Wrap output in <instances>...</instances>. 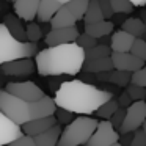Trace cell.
<instances>
[{
	"label": "cell",
	"mask_w": 146,
	"mask_h": 146,
	"mask_svg": "<svg viewBox=\"0 0 146 146\" xmlns=\"http://www.w3.org/2000/svg\"><path fill=\"white\" fill-rule=\"evenodd\" d=\"M110 99H113V94L110 91L101 90L83 80L63 82L55 93V102L58 108L85 116L96 113Z\"/></svg>",
	"instance_id": "cell-1"
},
{
	"label": "cell",
	"mask_w": 146,
	"mask_h": 146,
	"mask_svg": "<svg viewBox=\"0 0 146 146\" xmlns=\"http://www.w3.org/2000/svg\"><path fill=\"white\" fill-rule=\"evenodd\" d=\"M85 61L86 52L77 42L46 47L35 57L39 76H76L83 71Z\"/></svg>",
	"instance_id": "cell-2"
},
{
	"label": "cell",
	"mask_w": 146,
	"mask_h": 146,
	"mask_svg": "<svg viewBox=\"0 0 146 146\" xmlns=\"http://www.w3.org/2000/svg\"><path fill=\"white\" fill-rule=\"evenodd\" d=\"M38 54L36 42L19 41L10 33L5 24H0V68L5 63H10L21 58H32Z\"/></svg>",
	"instance_id": "cell-3"
},
{
	"label": "cell",
	"mask_w": 146,
	"mask_h": 146,
	"mask_svg": "<svg viewBox=\"0 0 146 146\" xmlns=\"http://www.w3.org/2000/svg\"><path fill=\"white\" fill-rule=\"evenodd\" d=\"M98 126V119L79 115L72 123H69L63 129L57 146H85L93 137V133L96 132Z\"/></svg>",
	"instance_id": "cell-4"
},
{
	"label": "cell",
	"mask_w": 146,
	"mask_h": 146,
	"mask_svg": "<svg viewBox=\"0 0 146 146\" xmlns=\"http://www.w3.org/2000/svg\"><path fill=\"white\" fill-rule=\"evenodd\" d=\"M0 111L5 113L10 119H13L16 124L24 126L32 119L30 116V102H25L19 99L17 96L8 93L7 90L0 91Z\"/></svg>",
	"instance_id": "cell-5"
},
{
	"label": "cell",
	"mask_w": 146,
	"mask_h": 146,
	"mask_svg": "<svg viewBox=\"0 0 146 146\" xmlns=\"http://www.w3.org/2000/svg\"><path fill=\"white\" fill-rule=\"evenodd\" d=\"M88 5H90V0H72L66 5H61L58 13L50 21V27L52 29L76 27V24L85 17Z\"/></svg>",
	"instance_id": "cell-6"
},
{
	"label": "cell",
	"mask_w": 146,
	"mask_h": 146,
	"mask_svg": "<svg viewBox=\"0 0 146 146\" xmlns=\"http://www.w3.org/2000/svg\"><path fill=\"white\" fill-rule=\"evenodd\" d=\"M146 121V102L145 101H137L126 110V119L119 129V133H130L138 130Z\"/></svg>",
	"instance_id": "cell-7"
},
{
	"label": "cell",
	"mask_w": 146,
	"mask_h": 146,
	"mask_svg": "<svg viewBox=\"0 0 146 146\" xmlns=\"http://www.w3.org/2000/svg\"><path fill=\"white\" fill-rule=\"evenodd\" d=\"M116 143H119V133L108 119H102L85 146H113Z\"/></svg>",
	"instance_id": "cell-8"
},
{
	"label": "cell",
	"mask_w": 146,
	"mask_h": 146,
	"mask_svg": "<svg viewBox=\"0 0 146 146\" xmlns=\"http://www.w3.org/2000/svg\"><path fill=\"white\" fill-rule=\"evenodd\" d=\"M5 90L25 102H35L46 96L35 82H10Z\"/></svg>",
	"instance_id": "cell-9"
},
{
	"label": "cell",
	"mask_w": 146,
	"mask_h": 146,
	"mask_svg": "<svg viewBox=\"0 0 146 146\" xmlns=\"http://www.w3.org/2000/svg\"><path fill=\"white\" fill-rule=\"evenodd\" d=\"M80 33L77 27H63V29H52L46 35L44 41L47 47L54 46H61V44H69V42H77Z\"/></svg>",
	"instance_id": "cell-10"
},
{
	"label": "cell",
	"mask_w": 146,
	"mask_h": 146,
	"mask_svg": "<svg viewBox=\"0 0 146 146\" xmlns=\"http://www.w3.org/2000/svg\"><path fill=\"white\" fill-rule=\"evenodd\" d=\"M111 61H113L115 69L130 72V74L145 68V61L140 60L138 57H135L132 52H113L111 54Z\"/></svg>",
	"instance_id": "cell-11"
},
{
	"label": "cell",
	"mask_w": 146,
	"mask_h": 146,
	"mask_svg": "<svg viewBox=\"0 0 146 146\" xmlns=\"http://www.w3.org/2000/svg\"><path fill=\"white\" fill-rule=\"evenodd\" d=\"M22 135H24L22 126L16 124L5 113L0 111V146L11 145V143L16 141V140Z\"/></svg>",
	"instance_id": "cell-12"
},
{
	"label": "cell",
	"mask_w": 146,
	"mask_h": 146,
	"mask_svg": "<svg viewBox=\"0 0 146 146\" xmlns=\"http://www.w3.org/2000/svg\"><path fill=\"white\" fill-rule=\"evenodd\" d=\"M2 72L5 76H11V77H25L35 72L36 69V63L32 61V58H21V60H14L10 63H5L0 68Z\"/></svg>",
	"instance_id": "cell-13"
},
{
	"label": "cell",
	"mask_w": 146,
	"mask_h": 146,
	"mask_svg": "<svg viewBox=\"0 0 146 146\" xmlns=\"http://www.w3.org/2000/svg\"><path fill=\"white\" fill-rule=\"evenodd\" d=\"M57 110L58 105L55 102V99H52L50 96H44V98L38 99L35 102H30V116H32V119L55 116Z\"/></svg>",
	"instance_id": "cell-14"
},
{
	"label": "cell",
	"mask_w": 146,
	"mask_h": 146,
	"mask_svg": "<svg viewBox=\"0 0 146 146\" xmlns=\"http://www.w3.org/2000/svg\"><path fill=\"white\" fill-rule=\"evenodd\" d=\"M39 3H41V0H16L14 14H17L22 21L33 22V19H36V16H38Z\"/></svg>",
	"instance_id": "cell-15"
},
{
	"label": "cell",
	"mask_w": 146,
	"mask_h": 146,
	"mask_svg": "<svg viewBox=\"0 0 146 146\" xmlns=\"http://www.w3.org/2000/svg\"><path fill=\"white\" fill-rule=\"evenodd\" d=\"M57 118L49 116V118H39V119H30L29 123H25L22 126L24 133L30 137H36L42 132H47L49 129H52L54 126H57Z\"/></svg>",
	"instance_id": "cell-16"
},
{
	"label": "cell",
	"mask_w": 146,
	"mask_h": 146,
	"mask_svg": "<svg viewBox=\"0 0 146 146\" xmlns=\"http://www.w3.org/2000/svg\"><path fill=\"white\" fill-rule=\"evenodd\" d=\"M135 39L137 38L132 36L130 33L124 32V30H118L110 38V47L113 52H130Z\"/></svg>",
	"instance_id": "cell-17"
},
{
	"label": "cell",
	"mask_w": 146,
	"mask_h": 146,
	"mask_svg": "<svg viewBox=\"0 0 146 146\" xmlns=\"http://www.w3.org/2000/svg\"><path fill=\"white\" fill-rule=\"evenodd\" d=\"M94 77L99 82H108V83H113V85H118V86H127L132 83V74L124 72V71H118V69L96 74Z\"/></svg>",
	"instance_id": "cell-18"
},
{
	"label": "cell",
	"mask_w": 146,
	"mask_h": 146,
	"mask_svg": "<svg viewBox=\"0 0 146 146\" xmlns=\"http://www.w3.org/2000/svg\"><path fill=\"white\" fill-rule=\"evenodd\" d=\"M3 24L10 33L19 41H27V29L24 27L22 19L17 14H7L3 19Z\"/></svg>",
	"instance_id": "cell-19"
},
{
	"label": "cell",
	"mask_w": 146,
	"mask_h": 146,
	"mask_svg": "<svg viewBox=\"0 0 146 146\" xmlns=\"http://www.w3.org/2000/svg\"><path fill=\"white\" fill-rule=\"evenodd\" d=\"M60 8H61V3H58L57 0H41L36 19L42 24H46V22L50 24V21L54 19V16L58 13Z\"/></svg>",
	"instance_id": "cell-20"
},
{
	"label": "cell",
	"mask_w": 146,
	"mask_h": 146,
	"mask_svg": "<svg viewBox=\"0 0 146 146\" xmlns=\"http://www.w3.org/2000/svg\"><path fill=\"white\" fill-rule=\"evenodd\" d=\"M113 69L115 66H113V61H111V57L98 58V60H86L85 64H83V71L90 74H101Z\"/></svg>",
	"instance_id": "cell-21"
},
{
	"label": "cell",
	"mask_w": 146,
	"mask_h": 146,
	"mask_svg": "<svg viewBox=\"0 0 146 146\" xmlns=\"http://www.w3.org/2000/svg\"><path fill=\"white\" fill-rule=\"evenodd\" d=\"M61 132H63L61 126L57 124V126H54L52 129H49L47 132H42V133H39V135H36L35 141L38 146H57L58 141H60Z\"/></svg>",
	"instance_id": "cell-22"
},
{
	"label": "cell",
	"mask_w": 146,
	"mask_h": 146,
	"mask_svg": "<svg viewBox=\"0 0 146 146\" xmlns=\"http://www.w3.org/2000/svg\"><path fill=\"white\" fill-rule=\"evenodd\" d=\"M121 30L130 33L135 38H145L146 35V24L141 17H130V19H126L121 25Z\"/></svg>",
	"instance_id": "cell-23"
},
{
	"label": "cell",
	"mask_w": 146,
	"mask_h": 146,
	"mask_svg": "<svg viewBox=\"0 0 146 146\" xmlns=\"http://www.w3.org/2000/svg\"><path fill=\"white\" fill-rule=\"evenodd\" d=\"M111 32H113V22H110V21H101V22L85 25V33H88L90 36L96 39L104 38V36L110 35Z\"/></svg>",
	"instance_id": "cell-24"
},
{
	"label": "cell",
	"mask_w": 146,
	"mask_h": 146,
	"mask_svg": "<svg viewBox=\"0 0 146 146\" xmlns=\"http://www.w3.org/2000/svg\"><path fill=\"white\" fill-rule=\"evenodd\" d=\"M83 21H85V25L105 21L104 11H102V8H101V5H99L98 0H90L88 10H86V14H85V17H83Z\"/></svg>",
	"instance_id": "cell-25"
},
{
	"label": "cell",
	"mask_w": 146,
	"mask_h": 146,
	"mask_svg": "<svg viewBox=\"0 0 146 146\" xmlns=\"http://www.w3.org/2000/svg\"><path fill=\"white\" fill-rule=\"evenodd\" d=\"M118 108H119V102H118L116 99H110V101L105 102V104L96 111V116L101 118V119H110V118L118 111Z\"/></svg>",
	"instance_id": "cell-26"
},
{
	"label": "cell",
	"mask_w": 146,
	"mask_h": 146,
	"mask_svg": "<svg viewBox=\"0 0 146 146\" xmlns=\"http://www.w3.org/2000/svg\"><path fill=\"white\" fill-rule=\"evenodd\" d=\"M113 50L110 46L107 44H98L96 47H93L91 50L86 52V60H98V58H107L111 57Z\"/></svg>",
	"instance_id": "cell-27"
},
{
	"label": "cell",
	"mask_w": 146,
	"mask_h": 146,
	"mask_svg": "<svg viewBox=\"0 0 146 146\" xmlns=\"http://www.w3.org/2000/svg\"><path fill=\"white\" fill-rule=\"evenodd\" d=\"M27 41L30 42H38L42 36V30L36 22H29L27 24Z\"/></svg>",
	"instance_id": "cell-28"
},
{
	"label": "cell",
	"mask_w": 146,
	"mask_h": 146,
	"mask_svg": "<svg viewBox=\"0 0 146 146\" xmlns=\"http://www.w3.org/2000/svg\"><path fill=\"white\" fill-rule=\"evenodd\" d=\"M126 91L129 93V96L132 98L133 102L137 101H143L146 96V88H143V86H138L135 85V83H130V85L126 86Z\"/></svg>",
	"instance_id": "cell-29"
},
{
	"label": "cell",
	"mask_w": 146,
	"mask_h": 146,
	"mask_svg": "<svg viewBox=\"0 0 146 146\" xmlns=\"http://www.w3.org/2000/svg\"><path fill=\"white\" fill-rule=\"evenodd\" d=\"M111 8H113L115 13L127 14V13H132L133 5L130 3V0H111Z\"/></svg>",
	"instance_id": "cell-30"
},
{
	"label": "cell",
	"mask_w": 146,
	"mask_h": 146,
	"mask_svg": "<svg viewBox=\"0 0 146 146\" xmlns=\"http://www.w3.org/2000/svg\"><path fill=\"white\" fill-rule=\"evenodd\" d=\"M77 44H79L85 52H88V50H91L93 47H96V46H98V39L93 38V36H90L88 33L83 32L82 35L79 36V39H77Z\"/></svg>",
	"instance_id": "cell-31"
},
{
	"label": "cell",
	"mask_w": 146,
	"mask_h": 146,
	"mask_svg": "<svg viewBox=\"0 0 146 146\" xmlns=\"http://www.w3.org/2000/svg\"><path fill=\"white\" fill-rule=\"evenodd\" d=\"M130 52L135 57H138L140 60L146 61V41L143 38H137L133 46H132V49H130Z\"/></svg>",
	"instance_id": "cell-32"
},
{
	"label": "cell",
	"mask_w": 146,
	"mask_h": 146,
	"mask_svg": "<svg viewBox=\"0 0 146 146\" xmlns=\"http://www.w3.org/2000/svg\"><path fill=\"white\" fill-rule=\"evenodd\" d=\"M126 110H127V108L119 107V108H118V111H116V113H115L113 116H111L110 119H108L111 124H113V127L118 130V132H119V129H121V126H123L124 119H126Z\"/></svg>",
	"instance_id": "cell-33"
},
{
	"label": "cell",
	"mask_w": 146,
	"mask_h": 146,
	"mask_svg": "<svg viewBox=\"0 0 146 146\" xmlns=\"http://www.w3.org/2000/svg\"><path fill=\"white\" fill-rule=\"evenodd\" d=\"M132 83H135V85H138V86L146 88V66L132 74Z\"/></svg>",
	"instance_id": "cell-34"
},
{
	"label": "cell",
	"mask_w": 146,
	"mask_h": 146,
	"mask_svg": "<svg viewBox=\"0 0 146 146\" xmlns=\"http://www.w3.org/2000/svg\"><path fill=\"white\" fill-rule=\"evenodd\" d=\"M8 146H38V145H36V141H35V137H30V135H27V133H24L22 137H19L16 141H13Z\"/></svg>",
	"instance_id": "cell-35"
},
{
	"label": "cell",
	"mask_w": 146,
	"mask_h": 146,
	"mask_svg": "<svg viewBox=\"0 0 146 146\" xmlns=\"http://www.w3.org/2000/svg\"><path fill=\"white\" fill-rule=\"evenodd\" d=\"M55 116L58 118V121H60V123L66 124V126L76 119V118H74V113H71V111H68V110H63V108H58L57 113H55Z\"/></svg>",
	"instance_id": "cell-36"
},
{
	"label": "cell",
	"mask_w": 146,
	"mask_h": 146,
	"mask_svg": "<svg viewBox=\"0 0 146 146\" xmlns=\"http://www.w3.org/2000/svg\"><path fill=\"white\" fill-rule=\"evenodd\" d=\"M130 146H146V133L143 132V129H138L133 132V138Z\"/></svg>",
	"instance_id": "cell-37"
},
{
	"label": "cell",
	"mask_w": 146,
	"mask_h": 146,
	"mask_svg": "<svg viewBox=\"0 0 146 146\" xmlns=\"http://www.w3.org/2000/svg\"><path fill=\"white\" fill-rule=\"evenodd\" d=\"M98 2H99V5H101L102 11H104L105 19H110V17L115 14L113 8H111V0H98Z\"/></svg>",
	"instance_id": "cell-38"
},
{
	"label": "cell",
	"mask_w": 146,
	"mask_h": 146,
	"mask_svg": "<svg viewBox=\"0 0 146 146\" xmlns=\"http://www.w3.org/2000/svg\"><path fill=\"white\" fill-rule=\"evenodd\" d=\"M118 102H119V107H123V108H127V107H130V105L133 104V102H132V98L129 96V93H127V91H124L123 94L119 96Z\"/></svg>",
	"instance_id": "cell-39"
},
{
	"label": "cell",
	"mask_w": 146,
	"mask_h": 146,
	"mask_svg": "<svg viewBox=\"0 0 146 146\" xmlns=\"http://www.w3.org/2000/svg\"><path fill=\"white\" fill-rule=\"evenodd\" d=\"M124 138L121 140V145L123 146H130V143H132V138H133V132H130V133H124Z\"/></svg>",
	"instance_id": "cell-40"
},
{
	"label": "cell",
	"mask_w": 146,
	"mask_h": 146,
	"mask_svg": "<svg viewBox=\"0 0 146 146\" xmlns=\"http://www.w3.org/2000/svg\"><path fill=\"white\" fill-rule=\"evenodd\" d=\"M130 3H132L133 7H145L146 0H130Z\"/></svg>",
	"instance_id": "cell-41"
},
{
	"label": "cell",
	"mask_w": 146,
	"mask_h": 146,
	"mask_svg": "<svg viewBox=\"0 0 146 146\" xmlns=\"http://www.w3.org/2000/svg\"><path fill=\"white\" fill-rule=\"evenodd\" d=\"M57 2L61 5H66V3H69V2H72V0H57Z\"/></svg>",
	"instance_id": "cell-42"
},
{
	"label": "cell",
	"mask_w": 146,
	"mask_h": 146,
	"mask_svg": "<svg viewBox=\"0 0 146 146\" xmlns=\"http://www.w3.org/2000/svg\"><path fill=\"white\" fill-rule=\"evenodd\" d=\"M140 17H141V19L145 21V24H146V11H143V13L140 14Z\"/></svg>",
	"instance_id": "cell-43"
},
{
	"label": "cell",
	"mask_w": 146,
	"mask_h": 146,
	"mask_svg": "<svg viewBox=\"0 0 146 146\" xmlns=\"http://www.w3.org/2000/svg\"><path fill=\"white\" fill-rule=\"evenodd\" d=\"M143 132L146 133V121H145V123H143Z\"/></svg>",
	"instance_id": "cell-44"
},
{
	"label": "cell",
	"mask_w": 146,
	"mask_h": 146,
	"mask_svg": "<svg viewBox=\"0 0 146 146\" xmlns=\"http://www.w3.org/2000/svg\"><path fill=\"white\" fill-rule=\"evenodd\" d=\"M113 146H123V145H121V143H116V145H113Z\"/></svg>",
	"instance_id": "cell-45"
},
{
	"label": "cell",
	"mask_w": 146,
	"mask_h": 146,
	"mask_svg": "<svg viewBox=\"0 0 146 146\" xmlns=\"http://www.w3.org/2000/svg\"><path fill=\"white\" fill-rule=\"evenodd\" d=\"M10 2H13V3H14V2H16V0H10Z\"/></svg>",
	"instance_id": "cell-46"
},
{
	"label": "cell",
	"mask_w": 146,
	"mask_h": 146,
	"mask_svg": "<svg viewBox=\"0 0 146 146\" xmlns=\"http://www.w3.org/2000/svg\"><path fill=\"white\" fill-rule=\"evenodd\" d=\"M0 91H2V90H0Z\"/></svg>",
	"instance_id": "cell-47"
}]
</instances>
